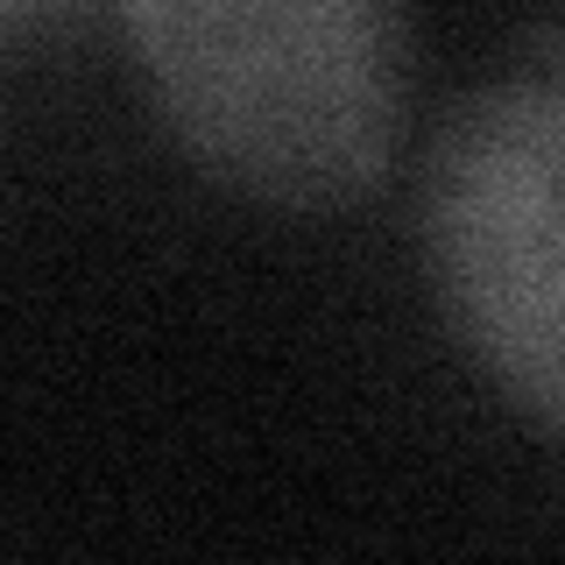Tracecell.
<instances>
[{
  "instance_id": "obj_1",
  "label": "cell",
  "mask_w": 565,
  "mask_h": 565,
  "mask_svg": "<svg viewBox=\"0 0 565 565\" xmlns=\"http://www.w3.org/2000/svg\"><path fill=\"white\" fill-rule=\"evenodd\" d=\"M135 71L212 184L340 212L388 184L417 106L411 0H120Z\"/></svg>"
},
{
  "instance_id": "obj_2",
  "label": "cell",
  "mask_w": 565,
  "mask_h": 565,
  "mask_svg": "<svg viewBox=\"0 0 565 565\" xmlns=\"http://www.w3.org/2000/svg\"><path fill=\"white\" fill-rule=\"evenodd\" d=\"M417 241L438 318L509 411L565 438V85L494 78L431 141Z\"/></svg>"
},
{
  "instance_id": "obj_3",
  "label": "cell",
  "mask_w": 565,
  "mask_h": 565,
  "mask_svg": "<svg viewBox=\"0 0 565 565\" xmlns=\"http://www.w3.org/2000/svg\"><path fill=\"white\" fill-rule=\"evenodd\" d=\"M64 0H0V22H43V14H57Z\"/></svg>"
}]
</instances>
